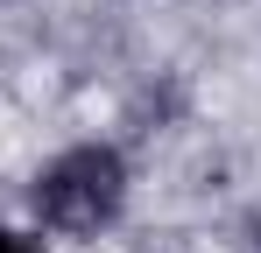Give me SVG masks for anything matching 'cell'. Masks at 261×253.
Here are the masks:
<instances>
[{
	"label": "cell",
	"instance_id": "cell-1",
	"mask_svg": "<svg viewBox=\"0 0 261 253\" xmlns=\"http://www.w3.org/2000/svg\"><path fill=\"white\" fill-rule=\"evenodd\" d=\"M29 211L57 239H99L120 225L127 211V155L113 141H78L64 155H49L29 183Z\"/></svg>",
	"mask_w": 261,
	"mask_h": 253
},
{
	"label": "cell",
	"instance_id": "cell-2",
	"mask_svg": "<svg viewBox=\"0 0 261 253\" xmlns=\"http://www.w3.org/2000/svg\"><path fill=\"white\" fill-rule=\"evenodd\" d=\"M0 253H43V239H29V232H14V225H0Z\"/></svg>",
	"mask_w": 261,
	"mask_h": 253
}]
</instances>
